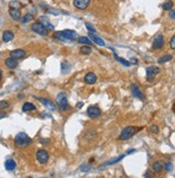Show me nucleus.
<instances>
[{"instance_id":"obj_1","label":"nucleus","mask_w":175,"mask_h":178,"mask_svg":"<svg viewBox=\"0 0 175 178\" xmlns=\"http://www.w3.org/2000/svg\"><path fill=\"white\" fill-rule=\"evenodd\" d=\"M54 38L62 42H72L77 38V33L74 30L66 29V30L57 31L54 33Z\"/></svg>"},{"instance_id":"obj_2","label":"nucleus","mask_w":175,"mask_h":178,"mask_svg":"<svg viewBox=\"0 0 175 178\" xmlns=\"http://www.w3.org/2000/svg\"><path fill=\"white\" fill-rule=\"evenodd\" d=\"M14 143H15V146H17V147L25 148V147H27L28 145L31 144V138L27 135L26 133L21 132L15 136V138H14Z\"/></svg>"},{"instance_id":"obj_3","label":"nucleus","mask_w":175,"mask_h":178,"mask_svg":"<svg viewBox=\"0 0 175 178\" xmlns=\"http://www.w3.org/2000/svg\"><path fill=\"white\" fill-rule=\"evenodd\" d=\"M140 129H137L135 127H132V125H129V127H126L125 129L122 130V133H120V135L118 137V140H127L131 138V137L133 136L134 134L137 132Z\"/></svg>"},{"instance_id":"obj_4","label":"nucleus","mask_w":175,"mask_h":178,"mask_svg":"<svg viewBox=\"0 0 175 178\" xmlns=\"http://www.w3.org/2000/svg\"><path fill=\"white\" fill-rule=\"evenodd\" d=\"M57 104L58 107L61 112H66L70 108V106L68 104V101H67V95L64 93V92H60L57 95Z\"/></svg>"},{"instance_id":"obj_5","label":"nucleus","mask_w":175,"mask_h":178,"mask_svg":"<svg viewBox=\"0 0 175 178\" xmlns=\"http://www.w3.org/2000/svg\"><path fill=\"white\" fill-rule=\"evenodd\" d=\"M31 29H32V31H34L36 33L40 34V35H46L47 34V28L41 22L32 24L31 25Z\"/></svg>"},{"instance_id":"obj_6","label":"nucleus","mask_w":175,"mask_h":178,"mask_svg":"<svg viewBox=\"0 0 175 178\" xmlns=\"http://www.w3.org/2000/svg\"><path fill=\"white\" fill-rule=\"evenodd\" d=\"M37 160H38L39 163H41V164H45L47 163L49 159H50V155H49V152L44 150V149H39L38 151H37Z\"/></svg>"},{"instance_id":"obj_7","label":"nucleus","mask_w":175,"mask_h":178,"mask_svg":"<svg viewBox=\"0 0 175 178\" xmlns=\"http://www.w3.org/2000/svg\"><path fill=\"white\" fill-rule=\"evenodd\" d=\"M159 72H160V69L158 67H155V65L148 67V68L146 69V80H152V78H155V76Z\"/></svg>"},{"instance_id":"obj_8","label":"nucleus","mask_w":175,"mask_h":178,"mask_svg":"<svg viewBox=\"0 0 175 178\" xmlns=\"http://www.w3.org/2000/svg\"><path fill=\"white\" fill-rule=\"evenodd\" d=\"M164 45V38L162 34H158L156 38L154 39L152 44V49H160L162 48V46Z\"/></svg>"},{"instance_id":"obj_9","label":"nucleus","mask_w":175,"mask_h":178,"mask_svg":"<svg viewBox=\"0 0 175 178\" xmlns=\"http://www.w3.org/2000/svg\"><path fill=\"white\" fill-rule=\"evenodd\" d=\"M87 115L92 119L98 118L101 115V110L98 106H89L87 108Z\"/></svg>"},{"instance_id":"obj_10","label":"nucleus","mask_w":175,"mask_h":178,"mask_svg":"<svg viewBox=\"0 0 175 178\" xmlns=\"http://www.w3.org/2000/svg\"><path fill=\"white\" fill-rule=\"evenodd\" d=\"M90 3V0H73V5L79 10H86Z\"/></svg>"},{"instance_id":"obj_11","label":"nucleus","mask_w":175,"mask_h":178,"mask_svg":"<svg viewBox=\"0 0 175 178\" xmlns=\"http://www.w3.org/2000/svg\"><path fill=\"white\" fill-rule=\"evenodd\" d=\"M38 100L43 104V105L45 106L49 110H51V112H55V110H56V105H55L51 100L45 99V98H38Z\"/></svg>"},{"instance_id":"obj_12","label":"nucleus","mask_w":175,"mask_h":178,"mask_svg":"<svg viewBox=\"0 0 175 178\" xmlns=\"http://www.w3.org/2000/svg\"><path fill=\"white\" fill-rule=\"evenodd\" d=\"M131 92H132V95H133L134 98H137L140 99V100H145V95L141 91V89L137 87V85H132L131 86Z\"/></svg>"},{"instance_id":"obj_13","label":"nucleus","mask_w":175,"mask_h":178,"mask_svg":"<svg viewBox=\"0 0 175 178\" xmlns=\"http://www.w3.org/2000/svg\"><path fill=\"white\" fill-rule=\"evenodd\" d=\"M89 39L92 40V42H94L95 44H97V45H99V46H104L105 45L104 41L100 38L99 35H97L96 32H92V31H89Z\"/></svg>"},{"instance_id":"obj_14","label":"nucleus","mask_w":175,"mask_h":178,"mask_svg":"<svg viewBox=\"0 0 175 178\" xmlns=\"http://www.w3.org/2000/svg\"><path fill=\"white\" fill-rule=\"evenodd\" d=\"M10 56L13 57V58H15V59H23L26 57V52L24 50V49H14V50H12L11 53H10Z\"/></svg>"},{"instance_id":"obj_15","label":"nucleus","mask_w":175,"mask_h":178,"mask_svg":"<svg viewBox=\"0 0 175 178\" xmlns=\"http://www.w3.org/2000/svg\"><path fill=\"white\" fill-rule=\"evenodd\" d=\"M84 82L87 84V85H94L97 82V75L92 72L87 73L85 75V77H84Z\"/></svg>"},{"instance_id":"obj_16","label":"nucleus","mask_w":175,"mask_h":178,"mask_svg":"<svg viewBox=\"0 0 175 178\" xmlns=\"http://www.w3.org/2000/svg\"><path fill=\"white\" fill-rule=\"evenodd\" d=\"M9 14H10V16H11L14 20H19L21 17H22V13H21V11H19L18 9L10 8V10H9Z\"/></svg>"},{"instance_id":"obj_17","label":"nucleus","mask_w":175,"mask_h":178,"mask_svg":"<svg viewBox=\"0 0 175 178\" xmlns=\"http://www.w3.org/2000/svg\"><path fill=\"white\" fill-rule=\"evenodd\" d=\"M5 65H7L9 69L14 70V69H16L17 68V65H18V63H17V59L13 58V57H10V58H8V59L5 60Z\"/></svg>"},{"instance_id":"obj_18","label":"nucleus","mask_w":175,"mask_h":178,"mask_svg":"<svg viewBox=\"0 0 175 178\" xmlns=\"http://www.w3.org/2000/svg\"><path fill=\"white\" fill-rule=\"evenodd\" d=\"M14 39V33L11 30H4L3 34H2V40L4 43H8V42L12 41Z\"/></svg>"},{"instance_id":"obj_19","label":"nucleus","mask_w":175,"mask_h":178,"mask_svg":"<svg viewBox=\"0 0 175 178\" xmlns=\"http://www.w3.org/2000/svg\"><path fill=\"white\" fill-rule=\"evenodd\" d=\"M4 167L7 168V170H14L16 168V163L15 161L13 159H8L5 160V162H4Z\"/></svg>"},{"instance_id":"obj_20","label":"nucleus","mask_w":175,"mask_h":178,"mask_svg":"<svg viewBox=\"0 0 175 178\" xmlns=\"http://www.w3.org/2000/svg\"><path fill=\"white\" fill-rule=\"evenodd\" d=\"M112 50H113V53H114V57H115V59L118 61V62H120L122 65H125V67H130L131 65V62L128 60H126V59H124V58H120L119 56H117V54L115 53V50L114 48H112Z\"/></svg>"},{"instance_id":"obj_21","label":"nucleus","mask_w":175,"mask_h":178,"mask_svg":"<svg viewBox=\"0 0 175 178\" xmlns=\"http://www.w3.org/2000/svg\"><path fill=\"white\" fill-rule=\"evenodd\" d=\"M22 110H23V112H32V110H37V107H36V105H33L32 103L26 102V103H24Z\"/></svg>"},{"instance_id":"obj_22","label":"nucleus","mask_w":175,"mask_h":178,"mask_svg":"<svg viewBox=\"0 0 175 178\" xmlns=\"http://www.w3.org/2000/svg\"><path fill=\"white\" fill-rule=\"evenodd\" d=\"M40 22H41V23L43 24L46 28H49V29H51V30H54L53 25L50 23V19L47 18V17H45V16H42V17H40Z\"/></svg>"},{"instance_id":"obj_23","label":"nucleus","mask_w":175,"mask_h":178,"mask_svg":"<svg viewBox=\"0 0 175 178\" xmlns=\"http://www.w3.org/2000/svg\"><path fill=\"white\" fill-rule=\"evenodd\" d=\"M152 172L154 173H156V174H159L160 172L162 170V168H163V165L161 164V163L159 162V161H157V162H155L154 164H152Z\"/></svg>"},{"instance_id":"obj_24","label":"nucleus","mask_w":175,"mask_h":178,"mask_svg":"<svg viewBox=\"0 0 175 178\" xmlns=\"http://www.w3.org/2000/svg\"><path fill=\"white\" fill-rule=\"evenodd\" d=\"M32 19H33V16L31 15V14H29V13H27V14H25L23 17H21V20H22V23L23 24L29 23V22H31Z\"/></svg>"},{"instance_id":"obj_25","label":"nucleus","mask_w":175,"mask_h":178,"mask_svg":"<svg viewBox=\"0 0 175 178\" xmlns=\"http://www.w3.org/2000/svg\"><path fill=\"white\" fill-rule=\"evenodd\" d=\"M79 43L80 44H85V45H92V40H89L87 37H81L79 38Z\"/></svg>"},{"instance_id":"obj_26","label":"nucleus","mask_w":175,"mask_h":178,"mask_svg":"<svg viewBox=\"0 0 175 178\" xmlns=\"http://www.w3.org/2000/svg\"><path fill=\"white\" fill-rule=\"evenodd\" d=\"M173 59V56L172 55H165V56H162L161 58H159V60H158V63H164V62H167V61H170Z\"/></svg>"},{"instance_id":"obj_27","label":"nucleus","mask_w":175,"mask_h":178,"mask_svg":"<svg viewBox=\"0 0 175 178\" xmlns=\"http://www.w3.org/2000/svg\"><path fill=\"white\" fill-rule=\"evenodd\" d=\"M92 47H89V46H82L80 49L81 54H83V55H89V54H92Z\"/></svg>"},{"instance_id":"obj_28","label":"nucleus","mask_w":175,"mask_h":178,"mask_svg":"<svg viewBox=\"0 0 175 178\" xmlns=\"http://www.w3.org/2000/svg\"><path fill=\"white\" fill-rule=\"evenodd\" d=\"M172 8H173V2H172L171 0H169V1L164 2L162 4V9H163L164 11H170V10H172Z\"/></svg>"},{"instance_id":"obj_29","label":"nucleus","mask_w":175,"mask_h":178,"mask_svg":"<svg viewBox=\"0 0 175 178\" xmlns=\"http://www.w3.org/2000/svg\"><path fill=\"white\" fill-rule=\"evenodd\" d=\"M9 5H10V8L12 9H19L22 7V3L19 2V1H15V0H12L9 2Z\"/></svg>"},{"instance_id":"obj_30","label":"nucleus","mask_w":175,"mask_h":178,"mask_svg":"<svg viewBox=\"0 0 175 178\" xmlns=\"http://www.w3.org/2000/svg\"><path fill=\"white\" fill-rule=\"evenodd\" d=\"M9 106H10V103H9L8 101H5V100L0 101V110H5V108H8Z\"/></svg>"},{"instance_id":"obj_31","label":"nucleus","mask_w":175,"mask_h":178,"mask_svg":"<svg viewBox=\"0 0 175 178\" xmlns=\"http://www.w3.org/2000/svg\"><path fill=\"white\" fill-rule=\"evenodd\" d=\"M149 130H150V132L154 133V134H157V133L159 132V129H158V127H157L156 125H150Z\"/></svg>"},{"instance_id":"obj_32","label":"nucleus","mask_w":175,"mask_h":178,"mask_svg":"<svg viewBox=\"0 0 175 178\" xmlns=\"http://www.w3.org/2000/svg\"><path fill=\"white\" fill-rule=\"evenodd\" d=\"M164 168H165V170H167V172H171L172 168H173V164H172L171 162H167L164 164Z\"/></svg>"},{"instance_id":"obj_33","label":"nucleus","mask_w":175,"mask_h":178,"mask_svg":"<svg viewBox=\"0 0 175 178\" xmlns=\"http://www.w3.org/2000/svg\"><path fill=\"white\" fill-rule=\"evenodd\" d=\"M170 47L172 49H175V34L171 38V41H170Z\"/></svg>"},{"instance_id":"obj_34","label":"nucleus","mask_w":175,"mask_h":178,"mask_svg":"<svg viewBox=\"0 0 175 178\" xmlns=\"http://www.w3.org/2000/svg\"><path fill=\"white\" fill-rule=\"evenodd\" d=\"M124 157H125V155H120V157H119V158H117V159H114V160H113V161H110V162H107V164H114V163L118 162L119 160H122V158H124Z\"/></svg>"},{"instance_id":"obj_35","label":"nucleus","mask_w":175,"mask_h":178,"mask_svg":"<svg viewBox=\"0 0 175 178\" xmlns=\"http://www.w3.org/2000/svg\"><path fill=\"white\" fill-rule=\"evenodd\" d=\"M85 25H86V27H87V29H88L89 31H92V32H97V31H96V29L92 26V25H90V24L86 23Z\"/></svg>"},{"instance_id":"obj_36","label":"nucleus","mask_w":175,"mask_h":178,"mask_svg":"<svg viewBox=\"0 0 175 178\" xmlns=\"http://www.w3.org/2000/svg\"><path fill=\"white\" fill-rule=\"evenodd\" d=\"M169 16H170V18L175 19V10H170V13H169Z\"/></svg>"},{"instance_id":"obj_37","label":"nucleus","mask_w":175,"mask_h":178,"mask_svg":"<svg viewBox=\"0 0 175 178\" xmlns=\"http://www.w3.org/2000/svg\"><path fill=\"white\" fill-rule=\"evenodd\" d=\"M82 170L88 172V170H89V166H88V165H82Z\"/></svg>"},{"instance_id":"obj_38","label":"nucleus","mask_w":175,"mask_h":178,"mask_svg":"<svg viewBox=\"0 0 175 178\" xmlns=\"http://www.w3.org/2000/svg\"><path fill=\"white\" fill-rule=\"evenodd\" d=\"M4 117H7V114L3 113V112L1 110V112H0V118H4Z\"/></svg>"},{"instance_id":"obj_39","label":"nucleus","mask_w":175,"mask_h":178,"mask_svg":"<svg viewBox=\"0 0 175 178\" xmlns=\"http://www.w3.org/2000/svg\"><path fill=\"white\" fill-rule=\"evenodd\" d=\"M131 62H133V63H137V60L135 58H131Z\"/></svg>"},{"instance_id":"obj_40","label":"nucleus","mask_w":175,"mask_h":178,"mask_svg":"<svg viewBox=\"0 0 175 178\" xmlns=\"http://www.w3.org/2000/svg\"><path fill=\"white\" fill-rule=\"evenodd\" d=\"M1 80H2V71L0 70V82H1Z\"/></svg>"},{"instance_id":"obj_41","label":"nucleus","mask_w":175,"mask_h":178,"mask_svg":"<svg viewBox=\"0 0 175 178\" xmlns=\"http://www.w3.org/2000/svg\"><path fill=\"white\" fill-rule=\"evenodd\" d=\"M83 105V104H82V103H79V104H77V107H81V106Z\"/></svg>"},{"instance_id":"obj_42","label":"nucleus","mask_w":175,"mask_h":178,"mask_svg":"<svg viewBox=\"0 0 175 178\" xmlns=\"http://www.w3.org/2000/svg\"><path fill=\"white\" fill-rule=\"evenodd\" d=\"M173 110H174V113H175V105L173 106Z\"/></svg>"}]
</instances>
